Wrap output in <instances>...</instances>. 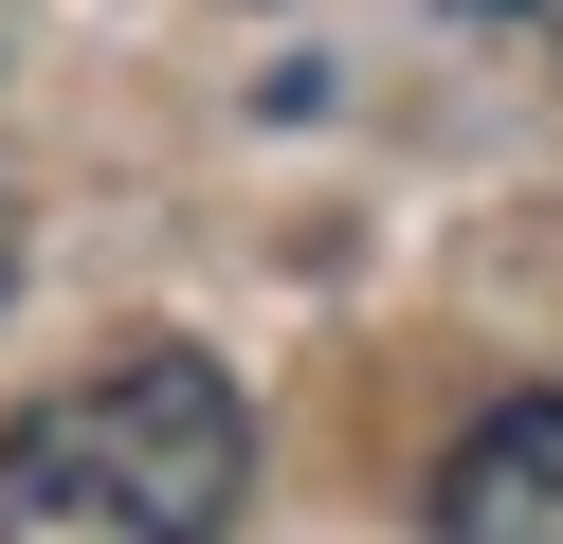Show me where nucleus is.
<instances>
[{
    "label": "nucleus",
    "mask_w": 563,
    "mask_h": 544,
    "mask_svg": "<svg viewBox=\"0 0 563 544\" xmlns=\"http://www.w3.org/2000/svg\"><path fill=\"white\" fill-rule=\"evenodd\" d=\"M0 290H19V218H0Z\"/></svg>",
    "instance_id": "3"
},
{
    "label": "nucleus",
    "mask_w": 563,
    "mask_h": 544,
    "mask_svg": "<svg viewBox=\"0 0 563 544\" xmlns=\"http://www.w3.org/2000/svg\"><path fill=\"white\" fill-rule=\"evenodd\" d=\"M255 508V399L200 345H128L0 418V544H219Z\"/></svg>",
    "instance_id": "1"
},
{
    "label": "nucleus",
    "mask_w": 563,
    "mask_h": 544,
    "mask_svg": "<svg viewBox=\"0 0 563 544\" xmlns=\"http://www.w3.org/2000/svg\"><path fill=\"white\" fill-rule=\"evenodd\" d=\"M437 544H563V399H490L437 454Z\"/></svg>",
    "instance_id": "2"
}]
</instances>
